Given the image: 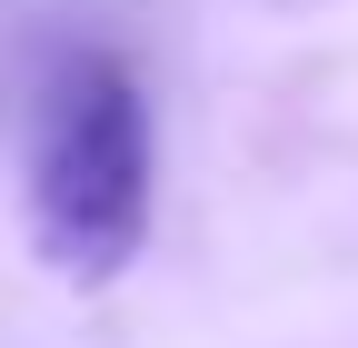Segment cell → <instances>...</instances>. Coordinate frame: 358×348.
I'll list each match as a JSON object with an SVG mask.
<instances>
[{
  "label": "cell",
  "mask_w": 358,
  "mask_h": 348,
  "mask_svg": "<svg viewBox=\"0 0 358 348\" xmlns=\"http://www.w3.org/2000/svg\"><path fill=\"white\" fill-rule=\"evenodd\" d=\"M30 229L60 279H120L150 229V110L110 50H70L40 100L30 150Z\"/></svg>",
  "instance_id": "6da1fadb"
}]
</instances>
